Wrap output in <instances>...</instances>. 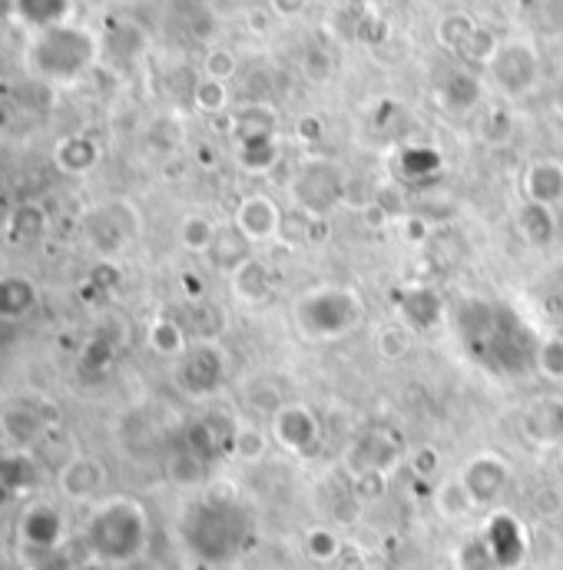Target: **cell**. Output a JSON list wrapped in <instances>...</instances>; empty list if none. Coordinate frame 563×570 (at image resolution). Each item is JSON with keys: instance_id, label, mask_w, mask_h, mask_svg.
Returning a JSON list of instances; mask_svg holds the SVG:
<instances>
[{"instance_id": "1", "label": "cell", "mask_w": 563, "mask_h": 570, "mask_svg": "<svg viewBox=\"0 0 563 570\" xmlns=\"http://www.w3.org/2000/svg\"><path fill=\"white\" fill-rule=\"evenodd\" d=\"M83 544L107 568L137 564L149 544V514L137 498L117 494L93 504L83 524Z\"/></svg>"}, {"instance_id": "2", "label": "cell", "mask_w": 563, "mask_h": 570, "mask_svg": "<svg viewBox=\"0 0 563 570\" xmlns=\"http://www.w3.org/2000/svg\"><path fill=\"white\" fill-rule=\"evenodd\" d=\"M27 63L50 83H73L97 63V37L70 20L37 30L27 50Z\"/></svg>"}, {"instance_id": "3", "label": "cell", "mask_w": 563, "mask_h": 570, "mask_svg": "<svg viewBox=\"0 0 563 570\" xmlns=\"http://www.w3.org/2000/svg\"><path fill=\"white\" fill-rule=\"evenodd\" d=\"M362 298L348 285H318L292 302V325L305 342H338L362 322Z\"/></svg>"}, {"instance_id": "4", "label": "cell", "mask_w": 563, "mask_h": 570, "mask_svg": "<svg viewBox=\"0 0 563 570\" xmlns=\"http://www.w3.org/2000/svg\"><path fill=\"white\" fill-rule=\"evenodd\" d=\"M292 196H295V209H302L305 216H328L345 196H348V183L342 176V169L335 163H305L292 183Z\"/></svg>"}, {"instance_id": "5", "label": "cell", "mask_w": 563, "mask_h": 570, "mask_svg": "<svg viewBox=\"0 0 563 570\" xmlns=\"http://www.w3.org/2000/svg\"><path fill=\"white\" fill-rule=\"evenodd\" d=\"M140 236V216L130 203H103L87 216V239L100 259H117Z\"/></svg>"}, {"instance_id": "6", "label": "cell", "mask_w": 563, "mask_h": 570, "mask_svg": "<svg viewBox=\"0 0 563 570\" xmlns=\"http://www.w3.org/2000/svg\"><path fill=\"white\" fill-rule=\"evenodd\" d=\"M176 379L189 399L216 395L226 382V352L219 348V342H189L186 355L179 358Z\"/></svg>"}, {"instance_id": "7", "label": "cell", "mask_w": 563, "mask_h": 570, "mask_svg": "<svg viewBox=\"0 0 563 570\" xmlns=\"http://www.w3.org/2000/svg\"><path fill=\"white\" fill-rule=\"evenodd\" d=\"M491 73H494L497 87L517 100V97L531 94L537 83V50L524 40H504L491 63Z\"/></svg>"}, {"instance_id": "8", "label": "cell", "mask_w": 563, "mask_h": 570, "mask_svg": "<svg viewBox=\"0 0 563 570\" xmlns=\"http://www.w3.org/2000/svg\"><path fill=\"white\" fill-rule=\"evenodd\" d=\"M282 223H285V213L269 193L243 196L236 203V213H233V226L249 239L253 249L266 246V243H276L282 236Z\"/></svg>"}, {"instance_id": "9", "label": "cell", "mask_w": 563, "mask_h": 570, "mask_svg": "<svg viewBox=\"0 0 563 570\" xmlns=\"http://www.w3.org/2000/svg\"><path fill=\"white\" fill-rule=\"evenodd\" d=\"M402 458H405V441L392 428H375L362 441L352 444V451L345 454V464L352 468V474H365V471L392 474V468H398Z\"/></svg>"}, {"instance_id": "10", "label": "cell", "mask_w": 563, "mask_h": 570, "mask_svg": "<svg viewBox=\"0 0 563 570\" xmlns=\"http://www.w3.org/2000/svg\"><path fill=\"white\" fill-rule=\"evenodd\" d=\"M461 481L467 484L471 498L477 501V508H487V504H497L511 484V464L494 454V451H484V454H474L464 468H461Z\"/></svg>"}, {"instance_id": "11", "label": "cell", "mask_w": 563, "mask_h": 570, "mask_svg": "<svg viewBox=\"0 0 563 570\" xmlns=\"http://www.w3.org/2000/svg\"><path fill=\"white\" fill-rule=\"evenodd\" d=\"M269 434H273V441L279 448H285V451L305 454V451H312L318 444L322 422H318V415L308 405L288 402V405H282L279 412L269 419Z\"/></svg>"}, {"instance_id": "12", "label": "cell", "mask_w": 563, "mask_h": 570, "mask_svg": "<svg viewBox=\"0 0 563 570\" xmlns=\"http://www.w3.org/2000/svg\"><path fill=\"white\" fill-rule=\"evenodd\" d=\"M107 488V464L93 454H77L70 458L60 474H57V491L67 498V501H77V504H87V501H97Z\"/></svg>"}, {"instance_id": "13", "label": "cell", "mask_w": 563, "mask_h": 570, "mask_svg": "<svg viewBox=\"0 0 563 570\" xmlns=\"http://www.w3.org/2000/svg\"><path fill=\"white\" fill-rule=\"evenodd\" d=\"M521 434L534 448H561L563 441V399L561 395H541L524 409Z\"/></svg>"}, {"instance_id": "14", "label": "cell", "mask_w": 563, "mask_h": 570, "mask_svg": "<svg viewBox=\"0 0 563 570\" xmlns=\"http://www.w3.org/2000/svg\"><path fill=\"white\" fill-rule=\"evenodd\" d=\"M20 541L33 551H53L60 548L63 534H67V521L63 514L50 504V501H37L20 514Z\"/></svg>"}, {"instance_id": "15", "label": "cell", "mask_w": 563, "mask_h": 570, "mask_svg": "<svg viewBox=\"0 0 563 570\" xmlns=\"http://www.w3.org/2000/svg\"><path fill=\"white\" fill-rule=\"evenodd\" d=\"M524 199L557 209L563 203V163L561 159H537L524 169Z\"/></svg>"}, {"instance_id": "16", "label": "cell", "mask_w": 563, "mask_h": 570, "mask_svg": "<svg viewBox=\"0 0 563 570\" xmlns=\"http://www.w3.org/2000/svg\"><path fill=\"white\" fill-rule=\"evenodd\" d=\"M40 302V288L23 273H3L0 276V322H20L27 318Z\"/></svg>"}, {"instance_id": "17", "label": "cell", "mask_w": 563, "mask_h": 570, "mask_svg": "<svg viewBox=\"0 0 563 570\" xmlns=\"http://www.w3.org/2000/svg\"><path fill=\"white\" fill-rule=\"evenodd\" d=\"M229 285H233V295L246 305H259L273 295V269L266 259L253 256L249 263H243L233 276H229Z\"/></svg>"}, {"instance_id": "18", "label": "cell", "mask_w": 563, "mask_h": 570, "mask_svg": "<svg viewBox=\"0 0 563 570\" xmlns=\"http://www.w3.org/2000/svg\"><path fill=\"white\" fill-rule=\"evenodd\" d=\"M206 256H209V263H213L219 273L233 276L243 263L253 259V246H249V239L229 223V226H219L216 243H213V249H209Z\"/></svg>"}, {"instance_id": "19", "label": "cell", "mask_w": 563, "mask_h": 570, "mask_svg": "<svg viewBox=\"0 0 563 570\" xmlns=\"http://www.w3.org/2000/svg\"><path fill=\"white\" fill-rule=\"evenodd\" d=\"M182 325H186L192 342H219L226 335V328H229V315H226L223 305H213V302L203 298V302L189 305Z\"/></svg>"}, {"instance_id": "20", "label": "cell", "mask_w": 563, "mask_h": 570, "mask_svg": "<svg viewBox=\"0 0 563 570\" xmlns=\"http://www.w3.org/2000/svg\"><path fill=\"white\" fill-rule=\"evenodd\" d=\"M189 332H186V325L179 322V318H172V315H159V318H152L149 322V328H146V345L156 352V355H162V358H182L186 355V348H189Z\"/></svg>"}, {"instance_id": "21", "label": "cell", "mask_w": 563, "mask_h": 570, "mask_svg": "<svg viewBox=\"0 0 563 570\" xmlns=\"http://www.w3.org/2000/svg\"><path fill=\"white\" fill-rule=\"evenodd\" d=\"M517 226L534 249H547L557 236V209L541 203H524V209L517 213Z\"/></svg>"}, {"instance_id": "22", "label": "cell", "mask_w": 563, "mask_h": 570, "mask_svg": "<svg viewBox=\"0 0 563 570\" xmlns=\"http://www.w3.org/2000/svg\"><path fill=\"white\" fill-rule=\"evenodd\" d=\"M434 511L444 518V521H464L477 511V501L471 498L467 484L457 478H444L437 488H434Z\"/></svg>"}, {"instance_id": "23", "label": "cell", "mask_w": 563, "mask_h": 570, "mask_svg": "<svg viewBox=\"0 0 563 570\" xmlns=\"http://www.w3.org/2000/svg\"><path fill=\"white\" fill-rule=\"evenodd\" d=\"M70 7L73 0H17V20L27 27L47 30V27L67 23Z\"/></svg>"}, {"instance_id": "24", "label": "cell", "mask_w": 563, "mask_h": 570, "mask_svg": "<svg viewBox=\"0 0 563 570\" xmlns=\"http://www.w3.org/2000/svg\"><path fill=\"white\" fill-rule=\"evenodd\" d=\"M273 444L276 441H273V434L266 428L256 425V422H239L236 438H233V454L239 461H246V464H259V461H266Z\"/></svg>"}, {"instance_id": "25", "label": "cell", "mask_w": 563, "mask_h": 570, "mask_svg": "<svg viewBox=\"0 0 563 570\" xmlns=\"http://www.w3.org/2000/svg\"><path fill=\"white\" fill-rule=\"evenodd\" d=\"M47 236V213L40 206H17L7 219V239L10 243H37Z\"/></svg>"}, {"instance_id": "26", "label": "cell", "mask_w": 563, "mask_h": 570, "mask_svg": "<svg viewBox=\"0 0 563 570\" xmlns=\"http://www.w3.org/2000/svg\"><path fill=\"white\" fill-rule=\"evenodd\" d=\"M216 233H219V226H216L213 219H206V216H199V213H189V216L179 223L176 239H179V246H182L186 253L206 256V253L213 249V243H216Z\"/></svg>"}, {"instance_id": "27", "label": "cell", "mask_w": 563, "mask_h": 570, "mask_svg": "<svg viewBox=\"0 0 563 570\" xmlns=\"http://www.w3.org/2000/svg\"><path fill=\"white\" fill-rule=\"evenodd\" d=\"M97 159H100V149H97V142L87 140V137H70V140L57 146V166L63 173H70V176L90 173L97 166Z\"/></svg>"}, {"instance_id": "28", "label": "cell", "mask_w": 563, "mask_h": 570, "mask_svg": "<svg viewBox=\"0 0 563 570\" xmlns=\"http://www.w3.org/2000/svg\"><path fill=\"white\" fill-rule=\"evenodd\" d=\"M474 30H477V20H474L467 10H451V13H444L441 23H437V43H441L444 50L461 53V47L471 40Z\"/></svg>"}, {"instance_id": "29", "label": "cell", "mask_w": 563, "mask_h": 570, "mask_svg": "<svg viewBox=\"0 0 563 570\" xmlns=\"http://www.w3.org/2000/svg\"><path fill=\"white\" fill-rule=\"evenodd\" d=\"M534 368H537L541 379L563 385V332L544 335L534 345Z\"/></svg>"}, {"instance_id": "30", "label": "cell", "mask_w": 563, "mask_h": 570, "mask_svg": "<svg viewBox=\"0 0 563 570\" xmlns=\"http://www.w3.org/2000/svg\"><path fill=\"white\" fill-rule=\"evenodd\" d=\"M169 481L179 484V488H196V484H203V481H206V458L196 454V451L186 444L182 451H176V454L169 458Z\"/></svg>"}, {"instance_id": "31", "label": "cell", "mask_w": 563, "mask_h": 570, "mask_svg": "<svg viewBox=\"0 0 563 570\" xmlns=\"http://www.w3.org/2000/svg\"><path fill=\"white\" fill-rule=\"evenodd\" d=\"M501 37L491 30V27H481L477 23V30L471 33V40L461 47V57L467 60V63H474V67H491L494 63V57H497V50H501Z\"/></svg>"}, {"instance_id": "32", "label": "cell", "mask_w": 563, "mask_h": 570, "mask_svg": "<svg viewBox=\"0 0 563 570\" xmlns=\"http://www.w3.org/2000/svg\"><path fill=\"white\" fill-rule=\"evenodd\" d=\"M412 328L408 325H385V328H378V335H375V352H378V358H385V362H402L408 352H412Z\"/></svg>"}, {"instance_id": "33", "label": "cell", "mask_w": 563, "mask_h": 570, "mask_svg": "<svg viewBox=\"0 0 563 570\" xmlns=\"http://www.w3.org/2000/svg\"><path fill=\"white\" fill-rule=\"evenodd\" d=\"M454 568L457 570H501L497 568V558L494 551L487 548L484 534L477 538H467L457 551H454Z\"/></svg>"}, {"instance_id": "34", "label": "cell", "mask_w": 563, "mask_h": 570, "mask_svg": "<svg viewBox=\"0 0 563 570\" xmlns=\"http://www.w3.org/2000/svg\"><path fill=\"white\" fill-rule=\"evenodd\" d=\"M239 163L249 173H266L276 163V140L273 137H253L239 140Z\"/></svg>"}, {"instance_id": "35", "label": "cell", "mask_w": 563, "mask_h": 570, "mask_svg": "<svg viewBox=\"0 0 563 570\" xmlns=\"http://www.w3.org/2000/svg\"><path fill=\"white\" fill-rule=\"evenodd\" d=\"M305 551H308V558L312 561H318V564H332V561H338L342 558V538L332 531V528H312L308 534H305Z\"/></svg>"}, {"instance_id": "36", "label": "cell", "mask_w": 563, "mask_h": 570, "mask_svg": "<svg viewBox=\"0 0 563 570\" xmlns=\"http://www.w3.org/2000/svg\"><path fill=\"white\" fill-rule=\"evenodd\" d=\"M444 97H447V107H454V110H471V107L481 100V80H477L474 73H454V77L447 80Z\"/></svg>"}, {"instance_id": "37", "label": "cell", "mask_w": 563, "mask_h": 570, "mask_svg": "<svg viewBox=\"0 0 563 570\" xmlns=\"http://www.w3.org/2000/svg\"><path fill=\"white\" fill-rule=\"evenodd\" d=\"M192 104L199 114H223L229 107V90H226V83L203 77L192 90Z\"/></svg>"}, {"instance_id": "38", "label": "cell", "mask_w": 563, "mask_h": 570, "mask_svg": "<svg viewBox=\"0 0 563 570\" xmlns=\"http://www.w3.org/2000/svg\"><path fill=\"white\" fill-rule=\"evenodd\" d=\"M239 73V57L229 50V47H213L203 60V77L209 80H219V83H229L233 77Z\"/></svg>"}, {"instance_id": "39", "label": "cell", "mask_w": 563, "mask_h": 570, "mask_svg": "<svg viewBox=\"0 0 563 570\" xmlns=\"http://www.w3.org/2000/svg\"><path fill=\"white\" fill-rule=\"evenodd\" d=\"M388 488V474L382 471H365V474H355V498L362 501H372V498H382Z\"/></svg>"}, {"instance_id": "40", "label": "cell", "mask_w": 563, "mask_h": 570, "mask_svg": "<svg viewBox=\"0 0 563 570\" xmlns=\"http://www.w3.org/2000/svg\"><path fill=\"white\" fill-rule=\"evenodd\" d=\"M437 468H441V451H437L434 444H422V448L412 454V471H415L418 478H431Z\"/></svg>"}, {"instance_id": "41", "label": "cell", "mask_w": 563, "mask_h": 570, "mask_svg": "<svg viewBox=\"0 0 563 570\" xmlns=\"http://www.w3.org/2000/svg\"><path fill=\"white\" fill-rule=\"evenodd\" d=\"M305 73H308L312 80H328V77H332V57H328L325 50H312V53L305 57Z\"/></svg>"}, {"instance_id": "42", "label": "cell", "mask_w": 563, "mask_h": 570, "mask_svg": "<svg viewBox=\"0 0 563 570\" xmlns=\"http://www.w3.org/2000/svg\"><path fill=\"white\" fill-rule=\"evenodd\" d=\"M298 140L302 142H315L322 140V134H325V124H322V117H315V114H308V117H302L298 120Z\"/></svg>"}, {"instance_id": "43", "label": "cell", "mask_w": 563, "mask_h": 570, "mask_svg": "<svg viewBox=\"0 0 563 570\" xmlns=\"http://www.w3.org/2000/svg\"><path fill=\"white\" fill-rule=\"evenodd\" d=\"M328 236H332V226H328V219H325V216H312V219H308L305 243H308V246H322V243H328Z\"/></svg>"}, {"instance_id": "44", "label": "cell", "mask_w": 563, "mask_h": 570, "mask_svg": "<svg viewBox=\"0 0 563 570\" xmlns=\"http://www.w3.org/2000/svg\"><path fill=\"white\" fill-rule=\"evenodd\" d=\"M308 7V0H269V10L276 17H298Z\"/></svg>"}, {"instance_id": "45", "label": "cell", "mask_w": 563, "mask_h": 570, "mask_svg": "<svg viewBox=\"0 0 563 570\" xmlns=\"http://www.w3.org/2000/svg\"><path fill=\"white\" fill-rule=\"evenodd\" d=\"M182 292L189 295V302H203L206 298V285L199 283L196 276H189V273L182 276Z\"/></svg>"}, {"instance_id": "46", "label": "cell", "mask_w": 563, "mask_h": 570, "mask_svg": "<svg viewBox=\"0 0 563 570\" xmlns=\"http://www.w3.org/2000/svg\"><path fill=\"white\" fill-rule=\"evenodd\" d=\"M269 13L273 10H249V30L253 33H269Z\"/></svg>"}, {"instance_id": "47", "label": "cell", "mask_w": 563, "mask_h": 570, "mask_svg": "<svg viewBox=\"0 0 563 570\" xmlns=\"http://www.w3.org/2000/svg\"><path fill=\"white\" fill-rule=\"evenodd\" d=\"M547 312H551V318H557L563 325V288L547 295Z\"/></svg>"}, {"instance_id": "48", "label": "cell", "mask_w": 563, "mask_h": 570, "mask_svg": "<svg viewBox=\"0 0 563 570\" xmlns=\"http://www.w3.org/2000/svg\"><path fill=\"white\" fill-rule=\"evenodd\" d=\"M0 20H17V0H0Z\"/></svg>"}, {"instance_id": "49", "label": "cell", "mask_w": 563, "mask_h": 570, "mask_svg": "<svg viewBox=\"0 0 563 570\" xmlns=\"http://www.w3.org/2000/svg\"><path fill=\"white\" fill-rule=\"evenodd\" d=\"M113 570H152V568H146V561H137V564H127V568H113Z\"/></svg>"}]
</instances>
